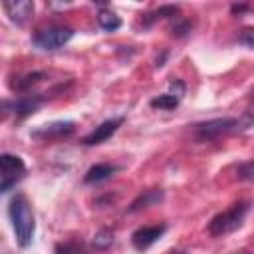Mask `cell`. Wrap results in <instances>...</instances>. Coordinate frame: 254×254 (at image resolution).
<instances>
[{
	"mask_svg": "<svg viewBox=\"0 0 254 254\" xmlns=\"http://www.w3.org/2000/svg\"><path fill=\"white\" fill-rule=\"evenodd\" d=\"M238 40H240L244 46L254 48V28H244V30H240Z\"/></svg>",
	"mask_w": 254,
	"mask_h": 254,
	"instance_id": "19",
	"label": "cell"
},
{
	"mask_svg": "<svg viewBox=\"0 0 254 254\" xmlns=\"http://www.w3.org/2000/svg\"><path fill=\"white\" fill-rule=\"evenodd\" d=\"M113 242V236L109 234V232H99L97 236H95V244L99 246V248H105V246H109Z\"/></svg>",
	"mask_w": 254,
	"mask_h": 254,
	"instance_id": "20",
	"label": "cell"
},
{
	"mask_svg": "<svg viewBox=\"0 0 254 254\" xmlns=\"http://www.w3.org/2000/svg\"><path fill=\"white\" fill-rule=\"evenodd\" d=\"M2 8L10 16V20L20 26H24L34 16V2L30 0H6L2 2Z\"/></svg>",
	"mask_w": 254,
	"mask_h": 254,
	"instance_id": "7",
	"label": "cell"
},
{
	"mask_svg": "<svg viewBox=\"0 0 254 254\" xmlns=\"http://www.w3.org/2000/svg\"><path fill=\"white\" fill-rule=\"evenodd\" d=\"M238 125H240V121L234 119V117H218V119L198 123L194 127V133H196L198 139H214V137L226 135L230 131H236Z\"/></svg>",
	"mask_w": 254,
	"mask_h": 254,
	"instance_id": "5",
	"label": "cell"
},
{
	"mask_svg": "<svg viewBox=\"0 0 254 254\" xmlns=\"http://www.w3.org/2000/svg\"><path fill=\"white\" fill-rule=\"evenodd\" d=\"M121 123H123V117H115V119H107V121H103L101 125H97L85 139H83V145H99V143H103V141H107L119 127H121Z\"/></svg>",
	"mask_w": 254,
	"mask_h": 254,
	"instance_id": "9",
	"label": "cell"
},
{
	"mask_svg": "<svg viewBox=\"0 0 254 254\" xmlns=\"http://www.w3.org/2000/svg\"><path fill=\"white\" fill-rule=\"evenodd\" d=\"M248 206H250L248 200H240V202H234L230 208L218 212L216 216L210 218L208 232L212 236H224L228 232H234L242 224V220H244V216L248 212Z\"/></svg>",
	"mask_w": 254,
	"mask_h": 254,
	"instance_id": "2",
	"label": "cell"
},
{
	"mask_svg": "<svg viewBox=\"0 0 254 254\" xmlns=\"http://www.w3.org/2000/svg\"><path fill=\"white\" fill-rule=\"evenodd\" d=\"M179 14V6H161V8H157V10H153V12H149V14H145L143 16V26H151L153 22H157V20H165V18H173V16H177Z\"/></svg>",
	"mask_w": 254,
	"mask_h": 254,
	"instance_id": "13",
	"label": "cell"
},
{
	"mask_svg": "<svg viewBox=\"0 0 254 254\" xmlns=\"http://www.w3.org/2000/svg\"><path fill=\"white\" fill-rule=\"evenodd\" d=\"M73 38V30L71 28H64V26H50V28H44V30H38L32 38L34 46L40 48V50H58L62 48L64 44H67L69 40Z\"/></svg>",
	"mask_w": 254,
	"mask_h": 254,
	"instance_id": "3",
	"label": "cell"
},
{
	"mask_svg": "<svg viewBox=\"0 0 254 254\" xmlns=\"http://www.w3.org/2000/svg\"><path fill=\"white\" fill-rule=\"evenodd\" d=\"M8 214H10L12 228H14V234H16L18 244H20L22 248L30 246V242H32V238H34L36 222H34V212H32V206H30L28 198L18 192V194L10 200Z\"/></svg>",
	"mask_w": 254,
	"mask_h": 254,
	"instance_id": "1",
	"label": "cell"
},
{
	"mask_svg": "<svg viewBox=\"0 0 254 254\" xmlns=\"http://www.w3.org/2000/svg\"><path fill=\"white\" fill-rule=\"evenodd\" d=\"M115 171H117V167H115V165H111V163H97V165L89 167V171L85 173L83 181H85L87 185H91V183H99V181L109 179Z\"/></svg>",
	"mask_w": 254,
	"mask_h": 254,
	"instance_id": "10",
	"label": "cell"
},
{
	"mask_svg": "<svg viewBox=\"0 0 254 254\" xmlns=\"http://www.w3.org/2000/svg\"><path fill=\"white\" fill-rule=\"evenodd\" d=\"M165 230H167V226H165V224L141 226V228H137V230L133 232L131 242H133V246H135L137 250H145V248H149L151 244H155V242L165 234Z\"/></svg>",
	"mask_w": 254,
	"mask_h": 254,
	"instance_id": "8",
	"label": "cell"
},
{
	"mask_svg": "<svg viewBox=\"0 0 254 254\" xmlns=\"http://www.w3.org/2000/svg\"><path fill=\"white\" fill-rule=\"evenodd\" d=\"M236 177L240 181H254V159L242 163L238 169H236Z\"/></svg>",
	"mask_w": 254,
	"mask_h": 254,
	"instance_id": "17",
	"label": "cell"
},
{
	"mask_svg": "<svg viewBox=\"0 0 254 254\" xmlns=\"http://www.w3.org/2000/svg\"><path fill=\"white\" fill-rule=\"evenodd\" d=\"M56 252H58V254H87L85 248H83L81 244H77V242H65V244H60V246L56 248Z\"/></svg>",
	"mask_w": 254,
	"mask_h": 254,
	"instance_id": "18",
	"label": "cell"
},
{
	"mask_svg": "<svg viewBox=\"0 0 254 254\" xmlns=\"http://www.w3.org/2000/svg\"><path fill=\"white\" fill-rule=\"evenodd\" d=\"M250 99H252V101H254V89H252V93H250Z\"/></svg>",
	"mask_w": 254,
	"mask_h": 254,
	"instance_id": "24",
	"label": "cell"
},
{
	"mask_svg": "<svg viewBox=\"0 0 254 254\" xmlns=\"http://www.w3.org/2000/svg\"><path fill=\"white\" fill-rule=\"evenodd\" d=\"M244 10H248L246 4H234V6H232V14H240V12H244Z\"/></svg>",
	"mask_w": 254,
	"mask_h": 254,
	"instance_id": "23",
	"label": "cell"
},
{
	"mask_svg": "<svg viewBox=\"0 0 254 254\" xmlns=\"http://www.w3.org/2000/svg\"><path fill=\"white\" fill-rule=\"evenodd\" d=\"M171 89H173V95L181 99V95L185 93V83H183L181 79H173V81H171Z\"/></svg>",
	"mask_w": 254,
	"mask_h": 254,
	"instance_id": "22",
	"label": "cell"
},
{
	"mask_svg": "<svg viewBox=\"0 0 254 254\" xmlns=\"http://www.w3.org/2000/svg\"><path fill=\"white\" fill-rule=\"evenodd\" d=\"M97 22H99V26H101L103 30H107V32H115L117 28H121L119 16L113 14L111 10H101V12L97 14Z\"/></svg>",
	"mask_w": 254,
	"mask_h": 254,
	"instance_id": "14",
	"label": "cell"
},
{
	"mask_svg": "<svg viewBox=\"0 0 254 254\" xmlns=\"http://www.w3.org/2000/svg\"><path fill=\"white\" fill-rule=\"evenodd\" d=\"M75 129V123L73 121H54V123H48V125H40L38 129H34L30 135L34 139H42V141H48V139H62V137H67L71 135Z\"/></svg>",
	"mask_w": 254,
	"mask_h": 254,
	"instance_id": "6",
	"label": "cell"
},
{
	"mask_svg": "<svg viewBox=\"0 0 254 254\" xmlns=\"http://www.w3.org/2000/svg\"><path fill=\"white\" fill-rule=\"evenodd\" d=\"M161 200H163V190H145L143 194H139V196L131 202L129 212H137V210L147 208V206H151V204H155V202H161Z\"/></svg>",
	"mask_w": 254,
	"mask_h": 254,
	"instance_id": "12",
	"label": "cell"
},
{
	"mask_svg": "<svg viewBox=\"0 0 254 254\" xmlns=\"http://www.w3.org/2000/svg\"><path fill=\"white\" fill-rule=\"evenodd\" d=\"M179 105V97H175L173 93H163L151 99V107L155 109H175Z\"/></svg>",
	"mask_w": 254,
	"mask_h": 254,
	"instance_id": "15",
	"label": "cell"
},
{
	"mask_svg": "<svg viewBox=\"0 0 254 254\" xmlns=\"http://www.w3.org/2000/svg\"><path fill=\"white\" fill-rule=\"evenodd\" d=\"M42 77H44V73H42V71H32V73H26L24 77H20V79L14 83V89H18V91H24V89L32 87L34 83H38Z\"/></svg>",
	"mask_w": 254,
	"mask_h": 254,
	"instance_id": "16",
	"label": "cell"
},
{
	"mask_svg": "<svg viewBox=\"0 0 254 254\" xmlns=\"http://www.w3.org/2000/svg\"><path fill=\"white\" fill-rule=\"evenodd\" d=\"M173 36H177V38H181V36H185L187 32H190V22H181V24H177V26H173Z\"/></svg>",
	"mask_w": 254,
	"mask_h": 254,
	"instance_id": "21",
	"label": "cell"
},
{
	"mask_svg": "<svg viewBox=\"0 0 254 254\" xmlns=\"http://www.w3.org/2000/svg\"><path fill=\"white\" fill-rule=\"evenodd\" d=\"M0 177H2V192H8L12 189V185H16V181L22 179V175L26 173V165L24 161L18 157V155H10V153H4L0 157Z\"/></svg>",
	"mask_w": 254,
	"mask_h": 254,
	"instance_id": "4",
	"label": "cell"
},
{
	"mask_svg": "<svg viewBox=\"0 0 254 254\" xmlns=\"http://www.w3.org/2000/svg\"><path fill=\"white\" fill-rule=\"evenodd\" d=\"M42 101H44V97H42V95H32V97L18 99L12 107H14V113H16L18 117H26V115L34 113V111L42 105Z\"/></svg>",
	"mask_w": 254,
	"mask_h": 254,
	"instance_id": "11",
	"label": "cell"
}]
</instances>
